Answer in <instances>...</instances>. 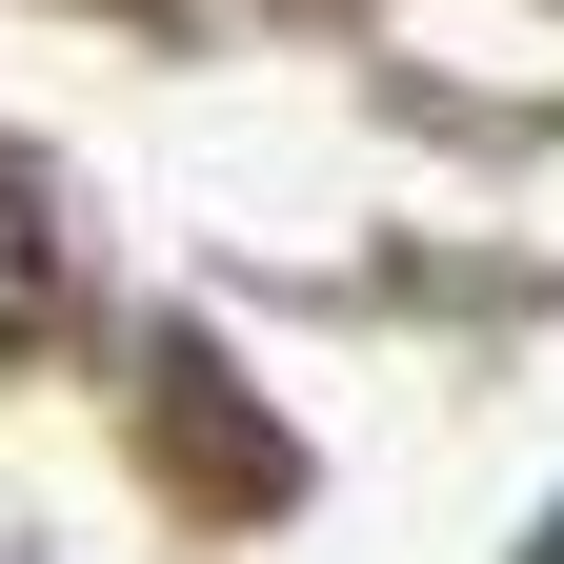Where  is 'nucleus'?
<instances>
[{
	"instance_id": "2",
	"label": "nucleus",
	"mask_w": 564,
	"mask_h": 564,
	"mask_svg": "<svg viewBox=\"0 0 564 564\" xmlns=\"http://www.w3.org/2000/svg\"><path fill=\"white\" fill-rule=\"evenodd\" d=\"M544 564H564V524H544Z\"/></svg>"
},
{
	"instance_id": "1",
	"label": "nucleus",
	"mask_w": 564,
	"mask_h": 564,
	"mask_svg": "<svg viewBox=\"0 0 564 564\" xmlns=\"http://www.w3.org/2000/svg\"><path fill=\"white\" fill-rule=\"evenodd\" d=\"M61 323V242H41V202L0 182V343H41Z\"/></svg>"
}]
</instances>
